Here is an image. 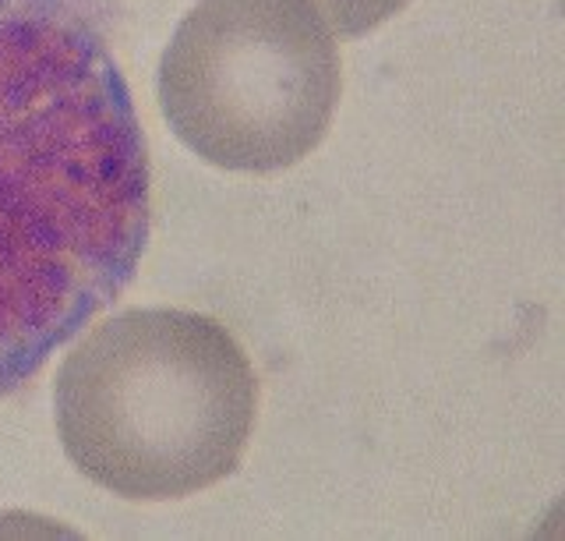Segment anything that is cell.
<instances>
[{
  "label": "cell",
  "instance_id": "cell-1",
  "mask_svg": "<svg viewBox=\"0 0 565 541\" xmlns=\"http://www.w3.org/2000/svg\"><path fill=\"white\" fill-rule=\"evenodd\" d=\"M152 167L110 43L78 0H0V400L120 298Z\"/></svg>",
  "mask_w": 565,
  "mask_h": 541
},
{
  "label": "cell",
  "instance_id": "cell-2",
  "mask_svg": "<svg viewBox=\"0 0 565 541\" xmlns=\"http://www.w3.org/2000/svg\"><path fill=\"white\" fill-rule=\"evenodd\" d=\"M53 407L67 460L88 481L131 502H167L241 467L258 375L220 319L128 308L67 354Z\"/></svg>",
  "mask_w": 565,
  "mask_h": 541
},
{
  "label": "cell",
  "instance_id": "cell-4",
  "mask_svg": "<svg viewBox=\"0 0 565 541\" xmlns=\"http://www.w3.org/2000/svg\"><path fill=\"white\" fill-rule=\"evenodd\" d=\"M308 4L340 36H364V32L396 19L411 0H308Z\"/></svg>",
  "mask_w": 565,
  "mask_h": 541
},
{
  "label": "cell",
  "instance_id": "cell-3",
  "mask_svg": "<svg viewBox=\"0 0 565 541\" xmlns=\"http://www.w3.org/2000/svg\"><path fill=\"white\" fill-rule=\"evenodd\" d=\"M340 50L308 0H202L159 61V107L205 163L273 173L326 138Z\"/></svg>",
  "mask_w": 565,
  "mask_h": 541
}]
</instances>
